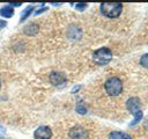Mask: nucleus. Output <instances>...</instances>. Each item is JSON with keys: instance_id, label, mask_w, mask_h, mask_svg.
I'll list each match as a JSON object with an SVG mask.
<instances>
[{"instance_id": "obj_1", "label": "nucleus", "mask_w": 148, "mask_h": 139, "mask_svg": "<svg viewBox=\"0 0 148 139\" xmlns=\"http://www.w3.org/2000/svg\"><path fill=\"white\" fill-rule=\"evenodd\" d=\"M126 107H127V109L134 116L133 120L130 123V126H134V125L139 124L141 122L142 117H143V114H142V111L140 109V101H139V98L138 97H131V98H128L127 102H126Z\"/></svg>"}, {"instance_id": "obj_2", "label": "nucleus", "mask_w": 148, "mask_h": 139, "mask_svg": "<svg viewBox=\"0 0 148 139\" xmlns=\"http://www.w3.org/2000/svg\"><path fill=\"white\" fill-rule=\"evenodd\" d=\"M123 10V5L119 2H103L101 3V13L108 17H118Z\"/></svg>"}, {"instance_id": "obj_3", "label": "nucleus", "mask_w": 148, "mask_h": 139, "mask_svg": "<svg viewBox=\"0 0 148 139\" xmlns=\"http://www.w3.org/2000/svg\"><path fill=\"white\" fill-rule=\"evenodd\" d=\"M104 88H105V92L109 95H111V96H118L123 92V82H121V80L119 78L112 76V78H110V79H108L105 81Z\"/></svg>"}, {"instance_id": "obj_4", "label": "nucleus", "mask_w": 148, "mask_h": 139, "mask_svg": "<svg viewBox=\"0 0 148 139\" xmlns=\"http://www.w3.org/2000/svg\"><path fill=\"white\" fill-rule=\"evenodd\" d=\"M111 58H112V52L108 47H101V49L96 50L94 52V54H92L94 61L97 65H99V66H103V65L109 64L110 60H111Z\"/></svg>"}, {"instance_id": "obj_5", "label": "nucleus", "mask_w": 148, "mask_h": 139, "mask_svg": "<svg viewBox=\"0 0 148 139\" xmlns=\"http://www.w3.org/2000/svg\"><path fill=\"white\" fill-rule=\"evenodd\" d=\"M51 136H52V131L49 126H39L34 133L35 139H50Z\"/></svg>"}, {"instance_id": "obj_6", "label": "nucleus", "mask_w": 148, "mask_h": 139, "mask_svg": "<svg viewBox=\"0 0 148 139\" xmlns=\"http://www.w3.org/2000/svg\"><path fill=\"white\" fill-rule=\"evenodd\" d=\"M65 81H66V76L60 72H52L50 74V82L53 86H61L62 83H65Z\"/></svg>"}, {"instance_id": "obj_7", "label": "nucleus", "mask_w": 148, "mask_h": 139, "mask_svg": "<svg viewBox=\"0 0 148 139\" xmlns=\"http://www.w3.org/2000/svg\"><path fill=\"white\" fill-rule=\"evenodd\" d=\"M69 136H71L72 138H74V139H82V138H84V137L87 136V133H86V131H84L83 129H81V127H75V129H73V130L69 132Z\"/></svg>"}, {"instance_id": "obj_8", "label": "nucleus", "mask_w": 148, "mask_h": 139, "mask_svg": "<svg viewBox=\"0 0 148 139\" xmlns=\"http://www.w3.org/2000/svg\"><path fill=\"white\" fill-rule=\"evenodd\" d=\"M109 139H132L127 133L120 131H113L109 134Z\"/></svg>"}, {"instance_id": "obj_9", "label": "nucleus", "mask_w": 148, "mask_h": 139, "mask_svg": "<svg viewBox=\"0 0 148 139\" xmlns=\"http://www.w3.org/2000/svg\"><path fill=\"white\" fill-rule=\"evenodd\" d=\"M0 15L3 17H12L14 15V9L12 6H5L0 9Z\"/></svg>"}, {"instance_id": "obj_10", "label": "nucleus", "mask_w": 148, "mask_h": 139, "mask_svg": "<svg viewBox=\"0 0 148 139\" xmlns=\"http://www.w3.org/2000/svg\"><path fill=\"white\" fill-rule=\"evenodd\" d=\"M37 31H38V25L35 24V23L28 24V25L24 28V32H25L27 35H29V36H34V35H36Z\"/></svg>"}, {"instance_id": "obj_11", "label": "nucleus", "mask_w": 148, "mask_h": 139, "mask_svg": "<svg viewBox=\"0 0 148 139\" xmlns=\"http://www.w3.org/2000/svg\"><path fill=\"white\" fill-rule=\"evenodd\" d=\"M32 9H34V6H29V7H27V8L23 10V13H22V15H21V20H20V21H21V22H22V21H24V20H25V19L31 14Z\"/></svg>"}, {"instance_id": "obj_12", "label": "nucleus", "mask_w": 148, "mask_h": 139, "mask_svg": "<svg viewBox=\"0 0 148 139\" xmlns=\"http://www.w3.org/2000/svg\"><path fill=\"white\" fill-rule=\"evenodd\" d=\"M76 111H77L79 114H81V115H83V114L87 112V109H86V107L83 105L82 102H79V103L76 104Z\"/></svg>"}, {"instance_id": "obj_13", "label": "nucleus", "mask_w": 148, "mask_h": 139, "mask_svg": "<svg viewBox=\"0 0 148 139\" xmlns=\"http://www.w3.org/2000/svg\"><path fill=\"white\" fill-rule=\"evenodd\" d=\"M140 64H141L143 67H148V53L143 54V56L140 58Z\"/></svg>"}, {"instance_id": "obj_14", "label": "nucleus", "mask_w": 148, "mask_h": 139, "mask_svg": "<svg viewBox=\"0 0 148 139\" xmlns=\"http://www.w3.org/2000/svg\"><path fill=\"white\" fill-rule=\"evenodd\" d=\"M87 3H76L75 5V8L77 9V10H83V9H86L87 8Z\"/></svg>"}, {"instance_id": "obj_15", "label": "nucleus", "mask_w": 148, "mask_h": 139, "mask_svg": "<svg viewBox=\"0 0 148 139\" xmlns=\"http://www.w3.org/2000/svg\"><path fill=\"white\" fill-rule=\"evenodd\" d=\"M46 9H47L46 7H43V8H40L39 10H36V12H35V14H36V15H38V14H40V13H43V12H45Z\"/></svg>"}, {"instance_id": "obj_16", "label": "nucleus", "mask_w": 148, "mask_h": 139, "mask_svg": "<svg viewBox=\"0 0 148 139\" xmlns=\"http://www.w3.org/2000/svg\"><path fill=\"white\" fill-rule=\"evenodd\" d=\"M7 25V22L6 21H2V20H0V29H2L3 27H6Z\"/></svg>"}, {"instance_id": "obj_17", "label": "nucleus", "mask_w": 148, "mask_h": 139, "mask_svg": "<svg viewBox=\"0 0 148 139\" xmlns=\"http://www.w3.org/2000/svg\"><path fill=\"white\" fill-rule=\"evenodd\" d=\"M79 88H80V86H77V87H74V88L72 89V93H75V92H76V90H77Z\"/></svg>"}, {"instance_id": "obj_18", "label": "nucleus", "mask_w": 148, "mask_h": 139, "mask_svg": "<svg viewBox=\"0 0 148 139\" xmlns=\"http://www.w3.org/2000/svg\"><path fill=\"white\" fill-rule=\"evenodd\" d=\"M10 6H12V7H13V6H21V3H18V2H17V3H12Z\"/></svg>"}, {"instance_id": "obj_19", "label": "nucleus", "mask_w": 148, "mask_h": 139, "mask_svg": "<svg viewBox=\"0 0 148 139\" xmlns=\"http://www.w3.org/2000/svg\"><path fill=\"white\" fill-rule=\"evenodd\" d=\"M0 87H1V80H0Z\"/></svg>"}]
</instances>
